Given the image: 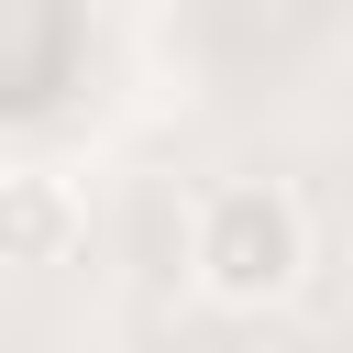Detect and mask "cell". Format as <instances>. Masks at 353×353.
<instances>
[{
	"label": "cell",
	"mask_w": 353,
	"mask_h": 353,
	"mask_svg": "<svg viewBox=\"0 0 353 353\" xmlns=\"http://www.w3.org/2000/svg\"><path fill=\"white\" fill-rule=\"evenodd\" d=\"M188 265L221 309H276L298 276H309V210L276 188V176H232L199 199V232H188Z\"/></svg>",
	"instance_id": "6da1fadb"
},
{
	"label": "cell",
	"mask_w": 353,
	"mask_h": 353,
	"mask_svg": "<svg viewBox=\"0 0 353 353\" xmlns=\"http://www.w3.org/2000/svg\"><path fill=\"white\" fill-rule=\"evenodd\" d=\"M77 232H88V210H77V188L55 165H11L0 176V265H66Z\"/></svg>",
	"instance_id": "7a4b0ae2"
}]
</instances>
